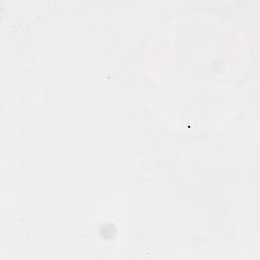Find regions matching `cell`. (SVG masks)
<instances>
[{
    "instance_id": "obj_1",
    "label": "cell",
    "mask_w": 260,
    "mask_h": 260,
    "mask_svg": "<svg viewBox=\"0 0 260 260\" xmlns=\"http://www.w3.org/2000/svg\"><path fill=\"white\" fill-rule=\"evenodd\" d=\"M153 89L174 122L217 123L233 112L245 75L239 32L215 15L184 17L153 44Z\"/></svg>"
}]
</instances>
